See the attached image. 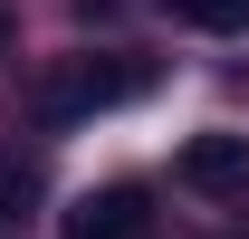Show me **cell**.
Returning a JSON list of instances; mask_svg holds the SVG:
<instances>
[{
	"label": "cell",
	"instance_id": "6da1fadb",
	"mask_svg": "<svg viewBox=\"0 0 249 239\" xmlns=\"http://www.w3.org/2000/svg\"><path fill=\"white\" fill-rule=\"evenodd\" d=\"M144 77L134 67H96V58H77V67H58V77H38V124H77V115H96V105H115V96H134Z\"/></svg>",
	"mask_w": 249,
	"mask_h": 239
},
{
	"label": "cell",
	"instance_id": "7a4b0ae2",
	"mask_svg": "<svg viewBox=\"0 0 249 239\" xmlns=\"http://www.w3.org/2000/svg\"><path fill=\"white\" fill-rule=\"evenodd\" d=\"M67 239H154L144 182H106V191H87V201L67 210Z\"/></svg>",
	"mask_w": 249,
	"mask_h": 239
},
{
	"label": "cell",
	"instance_id": "3957f363",
	"mask_svg": "<svg viewBox=\"0 0 249 239\" xmlns=\"http://www.w3.org/2000/svg\"><path fill=\"white\" fill-rule=\"evenodd\" d=\"M173 172H182L192 191H240L249 182V134H192Z\"/></svg>",
	"mask_w": 249,
	"mask_h": 239
},
{
	"label": "cell",
	"instance_id": "277c9868",
	"mask_svg": "<svg viewBox=\"0 0 249 239\" xmlns=\"http://www.w3.org/2000/svg\"><path fill=\"white\" fill-rule=\"evenodd\" d=\"M38 201H48V182H38V163H19V153H0V239H19L38 220Z\"/></svg>",
	"mask_w": 249,
	"mask_h": 239
},
{
	"label": "cell",
	"instance_id": "5b68a950",
	"mask_svg": "<svg viewBox=\"0 0 249 239\" xmlns=\"http://www.w3.org/2000/svg\"><path fill=\"white\" fill-rule=\"evenodd\" d=\"M182 29H211V38H230V29H249V0H163Z\"/></svg>",
	"mask_w": 249,
	"mask_h": 239
},
{
	"label": "cell",
	"instance_id": "8992f818",
	"mask_svg": "<svg viewBox=\"0 0 249 239\" xmlns=\"http://www.w3.org/2000/svg\"><path fill=\"white\" fill-rule=\"evenodd\" d=\"M0 48H10V29H0Z\"/></svg>",
	"mask_w": 249,
	"mask_h": 239
}]
</instances>
